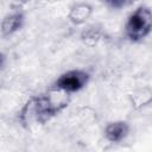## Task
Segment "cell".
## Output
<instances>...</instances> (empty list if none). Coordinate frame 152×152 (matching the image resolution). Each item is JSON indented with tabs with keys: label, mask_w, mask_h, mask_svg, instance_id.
Returning <instances> with one entry per match:
<instances>
[{
	"label": "cell",
	"mask_w": 152,
	"mask_h": 152,
	"mask_svg": "<svg viewBox=\"0 0 152 152\" xmlns=\"http://www.w3.org/2000/svg\"><path fill=\"white\" fill-rule=\"evenodd\" d=\"M15 2H18V4H24V2H27L28 0H14Z\"/></svg>",
	"instance_id": "ba28073f"
},
{
	"label": "cell",
	"mask_w": 152,
	"mask_h": 152,
	"mask_svg": "<svg viewBox=\"0 0 152 152\" xmlns=\"http://www.w3.org/2000/svg\"><path fill=\"white\" fill-rule=\"evenodd\" d=\"M88 81V74L81 71V70H72L69 71L64 75H62L56 86L58 89L66 91V93H72L80 90L82 87L86 86Z\"/></svg>",
	"instance_id": "3957f363"
},
{
	"label": "cell",
	"mask_w": 152,
	"mask_h": 152,
	"mask_svg": "<svg viewBox=\"0 0 152 152\" xmlns=\"http://www.w3.org/2000/svg\"><path fill=\"white\" fill-rule=\"evenodd\" d=\"M91 13V7L87 4H78V5H75L70 13H69V18L72 23H76V24H81L83 23L84 20H87V18L90 15Z\"/></svg>",
	"instance_id": "8992f818"
},
{
	"label": "cell",
	"mask_w": 152,
	"mask_h": 152,
	"mask_svg": "<svg viewBox=\"0 0 152 152\" xmlns=\"http://www.w3.org/2000/svg\"><path fill=\"white\" fill-rule=\"evenodd\" d=\"M152 27V15L148 7H139L128 19L126 32L129 39L140 40L146 37Z\"/></svg>",
	"instance_id": "6da1fadb"
},
{
	"label": "cell",
	"mask_w": 152,
	"mask_h": 152,
	"mask_svg": "<svg viewBox=\"0 0 152 152\" xmlns=\"http://www.w3.org/2000/svg\"><path fill=\"white\" fill-rule=\"evenodd\" d=\"M1 61H2V57H1V55H0V65H1Z\"/></svg>",
	"instance_id": "9c48e42d"
},
{
	"label": "cell",
	"mask_w": 152,
	"mask_h": 152,
	"mask_svg": "<svg viewBox=\"0 0 152 152\" xmlns=\"http://www.w3.org/2000/svg\"><path fill=\"white\" fill-rule=\"evenodd\" d=\"M128 132V127L126 125V122L122 121H118V122H113L109 124L106 128V137L108 140L113 141V142H118L121 141Z\"/></svg>",
	"instance_id": "5b68a950"
},
{
	"label": "cell",
	"mask_w": 152,
	"mask_h": 152,
	"mask_svg": "<svg viewBox=\"0 0 152 152\" xmlns=\"http://www.w3.org/2000/svg\"><path fill=\"white\" fill-rule=\"evenodd\" d=\"M65 104H66V101L55 102V101H52L51 96H49V97L42 96V97H37V99L31 100L27 103L26 109L28 110L30 116L34 121L44 122L50 116H52L55 113L61 110Z\"/></svg>",
	"instance_id": "7a4b0ae2"
},
{
	"label": "cell",
	"mask_w": 152,
	"mask_h": 152,
	"mask_svg": "<svg viewBox=\"0 0 152 152\" xmlns=\"http://www.w3.org/2000/svg\"><path fill=\"white\" fill-rule=\"evenodd\" d=\"M24 21V15L19 12L17 13H12L10 15H7L2 23H1V31L5 36L12 34L13 32H15L17 30H19L23 25Z\"/></svg>",
	"instance_id": "277c9868"
},
{
	"label": "cell",
	"mask_w": 152,
	"mask_h": 152,
	"mask_svg": "<svg viewBox=\"0 0 152 152\" xmlns=\"http://www.w3.org/2000/svg\"><path fill=\"white\" fill-rule=\"evenodd\" d=\"M106 1L113 7H121V6L126 5L127 2H129L131 0H106Z\"/></svg>",
	"instance_id": "52a82bcc"
}]
</instances>
